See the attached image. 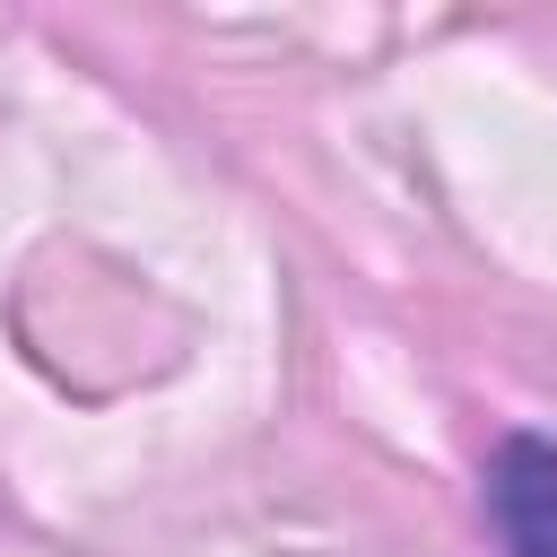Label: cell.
<instances>
[{
  "label": "cell",
  "instance_id": "6da1fadb",
  "mask_svg": "<svg viewBox=\"0 0 557 557\" xmlns=\"http://www.w3.org/2000/svg\"><path fill=\"white\" fill-rule=\"evenodd\" d=\"M487 531L505 557H557V435H496L487 453Z\"/></svg>",
  "mask_w": 557,
  "mask_h": 557
}]
</instances>
